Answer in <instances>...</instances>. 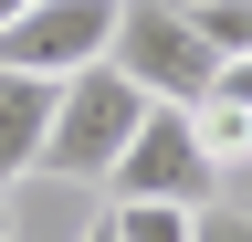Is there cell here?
<instances>
[{"label": "cell", "mask_w": 252, "mask_h": 242, "mask_svg": "<svg viewBox=\"0 0 252 242\" xmlns=\"http://www.w3.org/2000/svg\"><path fill=\"white\" fill-rule=\"evenodd\" d=\"M105 64L137 84L147 105H200L210 84H220V42L200 32V11H189V0H126Z\"/></svg>", "instance_id": "cell-1"}, {"label": "cell", "mask_w": 252, "mask_h": 242, "mask_svg": "<svg viewBox=\"0 0 252 242\" xmlns=\"http://www.w3.org/2000/svg\"><path fill=\"white\" fill-rule=\"evenodd\" d=\"M137 127H147V95H137L116 64H94V74H74V84L53 95L42 169H53V179H116V158H126Z\"/></svg>", "instance_id": "cell-2"}, {"label": "cell", "mask_w": 252, "mask_h": 242, "mask_svg": "<svg viewBox=\"0 0 252 242\" xmlns=\"http://www.w3.org/2000/svg\"><path fill=\"white\" fill-rule=\"evenodd\" d=\"M116 11L126 0H32V11L0 32V64L11 74H42V84H74L116 53Z\"/></svg>", "instance_id": "cell-3"}, {"label": "cell", "mask_w": 252, "mask_h": 242, "mask_svg": "<svg viewBox=\"0 0 252 242\" xmlns=\"http://www.w3.org/2000/svg\"><path fill=\"white\" fill-rule=\"evenodd\" d=\"M105 190L116 200H189V210L220 200V169H210L200 127H189V105H147V127L126 137V158H116Z\"/></svg>", "instance_id": "cell-4"}, {"label": "cell", "mask_w": 252, "mask_h": 242, "mask_svg": "<svg viewBox=\"0 0 252 242\" xmlns=\"http://www.w3.org/2000/svg\"><path fill=\"white\" fill-rule=\"evenodd\" d=\"M53 95H63V84H42V74H11V64H0V190L42 169V137H53Z\"/></svg>", "instance_id": "cell-5"}, {"label": "cell", "mask_w": 252, "mask_h": 242, "mask_svg": "<svg viewBox=\"0 0 252 242\" xmlns=\"http://www.w3.org/2000/svg\"><path fill=\"white\" fill-rule=\"evenodd\" d=\"M116 242H200V210L189 200H105Z\"/></svg>", "instance_id": "cell-6"}, {"label": "cell", "mask_w": 252, "mask_h": 242, "mask_svg": "<svg viewBox=\"0 0 252 242\" xmlns=\"http://www.w3.org/2000/svg\"><path fill=\"white\" fill-rule=\"evenodd\" d=\"M189 127H200L210 169H242V158H252V105H242V95H200V105H189Z\"/></svg>", "instance_id": "cell-7"}, {"label": "cell", "mask_w": 252, "mask_h": 242, "mask_svg": "<svg viewBox=\"0 0 252 242\" xmlns=\"http://www.w3.org/2000/svg\"><path fill=\"white\" fill-rule=\"evenodd\" d=\"M200 242H252V210H220V200H210V210H200Z\"/></svg>", "instance_id": "cell-8"}, {"label": "cell", "mask_w": 252, "mask_h": 242, "mask_svg": "<svg viewBox=\"0 0 252 242\" xmlns=\"http://www.w3.org/2000/svg\"><path fill=\"white\" fill-rule=\"evenodd\" d=\"M210 95H242V105H252V53H231V64H220V84H210Z\"/></svg>", "instance_id": "cell-9"}, {"label": "cell", "mask_w": 252, "mask_h": 242, "mask_svg": "<svg viewBox=\"0 0 252 242\" xmlns=\"http://www.w3.org/2000/svg\"><path fill=\"white\" fill-rule=\"evenodd\" d=\"M21 11H32V0H0V32H11V21H21Z\"/></svg>", "instance_id": "cell-10"}, {"label": "cell", "mask_w": 252, "mask_h": 242, "mask_svg": "<svg viewBox=\"0 0 252 242\" xmlns=\"http://www.w3.org/2000/svg\"><path fill=\"white\" fill-rule=\"evenodd\" d=\"M84 242H116V221H94V232H84Z\"/></svg>", "instance_id": "cell-11"}, {"label": "cell", "mask_w": 252, "mask_h": 242, "mask_svg": "<svg viewBox=\"0 0 252 242\" xmlns=\"http://www.w3.org/2000/svg\"><path fill=\"white\" fill-rule=\"evenodd\" d=\"M0 242H11V200H0Z\"/></svg>", "instance_id": "cell-12"}]
</instances>
